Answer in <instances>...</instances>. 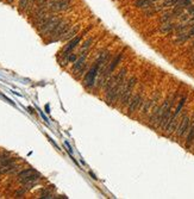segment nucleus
<instances>
[{"label":"nucleus","mask_w":194,"mask_h":199,"mask_svg":"<svg viewBox=\"0 0 194 199\" xmlns=\"http://www.w3.org/2000/svg\"><path fill=\"white\" fill-rule=\"evenodd\" d=\"M81 39H82V37L81 36H79V37H74L70 42H69V44L65 47V51H63V54H62V57L63 59H65V57H68L69 55H70V51L81 42Z\"/></svg>","instance_id":"obj_4"},{"label":"nucleus","mask_w":194,"mask_h":199,"mask_svg":"<svg viewBox=\"0 0 194 199\" xmlns=\"http://www.w3.org/2000/svg\"><path fill=\"white\" fill-rule=\"evenodd\" d=\"M193 141H194V121H193V125H192V128H191V131H189L188 136H187V142H186V147H187V148H189Z\"/></svg>","instance_id":"obj_15"},{"label":"nucleus","mask_w":194,"mask_h":199,"mask_svg":"<svg viewBox=\"0 0 194 199\" xmlns=\"http://www.w3.org/2000/svg\"><path fill=\"white\" fill-rule=\"evenodd\" d=\"M41 178V174L38 173V172H33L31 174H29V175H26V176H24V178H20V179H18L22 184H29V182H35L36 180H38Z\"/></svg>","instance_id":"obj_7"},{"label":"nucleus","mask_w":194,"mask_h":199,"mask_svg":"<svg viewBox=\"0 0 194 199\" xmlns=\"http://www.w3.org/2000/svg\"><path fill=\"white\" fill-rule=\"evenodd\" d=\"M174 18H175V17H174L173 12H167V13L162 14L161 17H160V22H161V23H167V22H171V19H174Z\"/></svg>","instance_id":"obj_13"},{"label":"nucleus","mask_w":194,"mask_h":199,"mask_svg":"<svg viewBox=\"0 0 194 199\" xmlns=\"http://www.w3.org/2000/svg\"><path fill=\"white\" fill-rule=\"evenodd\" d=\"M93 42V38H89L88 41H86L85 42V44L82 45V49H81V53H85V51H87V49L91 47V43Z\"/></svg>","instance_id":"obj_18"},{"label":"nucleus","mask_w":194,"mask_h":199,"mask_svg":"<svg viewBox=\"0 0 194 199\" xmlns=\"http://www.w3.org/2000/svg\"><path fill=\"white\" fill-rule=\"evenodd\" d=\"M28 1H29V0H20V1H19V8H20V10H24V8L26 7V5H28Z\"/></svg>","instance_id":"obj_19"},{"label":"nucleus","mask_w":194,"mask_h":199,"mask_svg":"<svg viewBox=\"0 0 194 199\" xmlns=\"http://www.w3.org/2000/svg\"><path fill=\"white\" fill-rule=\"evenodd\" d=\"M141 104H142V97H141L139 94H137V96H136V97L133 98V100H132V101L130 103L129 109H128L129 113H133L135 111H137Z\"/></svg>","instance_id":"obj_6"},{"label":"nucleus","mask_w":194,"mask_h":199,"mask_svg":"<svg viewBox=\"0 0 194 199\" xmlns=\"http://www.w3.org/2000/svg\"><path fill=\"white\" fill-rule=\"evenodd\" d=\"M45 110H47V112H50V111H49V105L45 106Z\"/></svg>","instance_id":"obj_23"},{"label":"nucleus","mask_w":194,"mask_h":199,"mask_svg":"<svg viewBox=\"0 0 194 199\" xmlns=\"http://www.w3.org/2000/svg\"><path fill=\"white\" fill-rule=\"evenodd\" d=\"M71 5V0H53L48 4L49 8L53 11H65Z\"/></svg>","instance_id":"obj_3"},{"label":"nucleus","mask_w":194,"mask_h":199,"mask_svg":"<svg viewBox=\"0 0 194 199\" xmlns=\"http://www.w3.org/2000/svg\"><path fill=\"white\" fill-rule=\"evenodd\" d=\"M188 13H189V14H194V6H191V5H189V7H188Z\"/></svg>","instance_id":"obj_22"},{"label":"nucleus","mask_w":194,"mask_h":199,"mask_svg":"<svg viewBox=\"0 0 194 199\" xmlns=\"http://www.w3.org/2000/svg\"><path fill=\"white\" fill-rule=\"evenodd\" d=\"M136 81L137 79L136 78H131L126 84H124L123 86V90H122V101H123V105H126L129 103V99L131 97V92H132V88L133 86L136 85Z\"/></svg>","instance_id":"obj_2"},{"label":"nucleus","mask_w":194,"mask_h":199,"mask_svg":"<svg viewBox=\"0 0 194 199\" xmlns=\"http://www.w3.org/2000/svg\"><path fill=\"white\" fill-rule=\"evenodd\" d=\"M107 56H108V51L102 53V54L99 56V59L97 60L95 65L89 69L88 74H87L86 78H85V86H86V87L89 88V87L93 86V84H94V79H95V76H97L98 73H99V68H100L101 65H104V62H105V60H106Z\"/></svg>","instance_id":"obj_1"},{"label":"nucleus","mask_w":194,"mask_h":199,"mask_svg":"<svg viewBox=\"0 0 194 199\" xmlns=\"http://www.w3.org/2000/svg\"><path fill=\"white\" fill-rule=\"evenodd\" d=\"M6 155H7V154H1V155H0V166H1V165L4 164V161L6 160Z\"/></svg>","instance_id":"obj_21"},{"label":"nucleus","mask_w":194,"mask_h":199,"mask_svg":"<svg viewBox=\"0 0 194 199\" xmlns=\"http://www.w3.org/2000/svg\"><path fill=\"white\" fill-rule=\"evenodd\" d=\"M155 1H156V0H136V1H135V6H136L137 8H143V10H145V8L151 7V6L155 4Z\"/></svg>","instance_id":"obj_8"},{"label":"nucleus","mask_w":194,"mask_h":199,"mask_svg":"<svg viewBox=\"0 0 194 199\" xmlns=\"http://www.w3.org/2000/svg\"><path fill=\"white\" fill-rule=\"evenodd\" d=\"M188 127H189V118H188L187 116H185L183 119L181 121L180 125H179V129H177V136H179V137L183 136V133L188 130Z\"/></svg>","instance_id":"obj_5"},{"label":"nucleus","mask_w":194,"mask_h":199,"mask_svg":"<svg viewBox=\"0 0 194 199\" xmlns=\"http://www.w3.org/2000/svg\"><path fill=\"white\" fill-rule=\"evenodd\" d=\"M187 24H180V25H176L175 26V31L177 33H180V32H185L186 30H187Z\"/></svg>","instance_id":"obj_17"},{"label":"nucleus","mask_w":194,"mask_h":199,"mask_svg":"<svg viewBox=\"0 0 194 199\" xmlns=\"http://www.w3.org/2000/svg\"><path fill=\"white\" fill-rule=\"evenodd\" d=\"M175 24L174 23H171V22H167V23H164L163 25L160 26V31L162 33H170L171 31H174L175 30Z\"/></svg>","instance_id":"obj_9"},{"label":"nucleus","mask_w":194,"mask_h":199,"mask_svg":"<svg viewBox=\"0 0 194 199\" xmlns=\"http://www.w3.org/2000/svg\"><path fill=\"white\" fill-rule=\"evenodd\" d=\"M76 61V55H69L67 59V62H74Z\"/></svg>","instance_id":"obj_20"},{"label":"nucleus","mask_w":194,"mask_h":199,"mask_svg":"<svg viewBox=\"0 0 194 199\" xmlns=\"http://www.w3.org/2000/svg\"><path fill=\"white\" fill-rule=\"evenodd\" d=\"M189 38H191V36H189L188 32H180L177 33V37L175 38V43L176 44H182V43H185Z\"/></svg>","instance_id":"obj_11"},{"label":"nucleus","mask_w":194,"mask_h":199,"mask_svg":"<svg viewBox=\"0 0 194 199\" xmlns=\"http://www.w3.org/2000/svg\"><path fill=\"white\" fill-rule=\"evenodd\" d=\"M33 172H36L33 168H28V169H24V170H22L19 174H18V179H20V178H24V176H26V175H29V174H31Z\"/></svg>","instance_id":"obj_16"},{"label":"nucleus","mask_w":194,"mask_h":199,"mask_svg":"<svg viewBox=\"0 0 194 199\" xmlns=\"http://www.w3.org/2000/svg\"><path fill=\"white\" fill-rule=\"evenodd\" d=\"M83 55L75 62V65L73 66V70L74 72H77V70H81L82 69V66L85 65V60H86V57H87V51H85V53H82Z\"/></svg>","instance_id":"obj_10"},{"label":"nucleus","mask_w":194,"mask_h":199,"mask_svg":"<svg viewBox=\"0 0 194 199\" xmlns=\"http://www.w3.org/2000/svg\"><path fill=\"white\" fill-rule=\"evenodd\" d=\"M79 29H80V26H79V25L74 26L70 31H68V32L65 33V36H63L61 39H62V41H68V39H70V38H74V37H75V35H76L77 31H79Z\"/></svg>","instance_id":"obj_12"},{"label":"nucleus","mask_w":194,"mask_h":199,"mask_svg":"<svg viewBox=\"0 0 194 199\" xmlns=\"http://www.w3.org/2000/svg\"><path fill=\"white\" fill-rule=\"evenodd\" d=\"M7 1H8V2H12V1H13V0H7Z\"/></svg>","instance_id":"obj_24"},{"label":"nucleus","mask_w":194,"mask_h":199,"mask_svg":"<svg viewBox=\"0 0 194 199\" xmlns=\"http://www.w3.org/2000/svg\"><path fill=\"white\" fill-rule=\"evenodd\" d=\"M193 47H194V44H193Z\"/></svg>","instance_id":"obj_25"},{"label":"nucleus","mask_w":194,"mask_h":199,"mask_svg":"<svg viewBox=\"0 0 194 199\" xmlns=\"http://www.w3.org/2000/svg\"><path fill=\"white\" fill-rule=\"evenodd\" d=\"M156 99H157V97H155L154 99H150L148 100L147 103H145V105H144V107H143V113H147L154 105H155V103H156Z\"/></svg>","instance_id":"obj_14"}]
</instances>
